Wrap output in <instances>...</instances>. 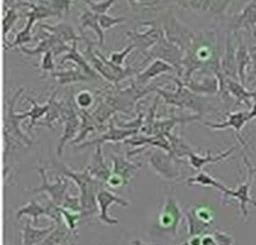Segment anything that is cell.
Instances as JSON below:
<instances>
[{"mask_svg": "<svg viewBox=\"0 0 256 245\" xmlns=\"http://www.w3.org/2000/svg\"><path fill=\"white\" fill-rule=\"evenodd\" d=\"M172 78L176 82V89L174 92L162 89V88L158 86L155 88V92H158V95L164 99L165 104L174 105V106L180 108V109H190L194 112H196V115H199L200 118L205 114H209V112H218L216 108L212 106L206 98L202 96V95L196 94V92H192V90L188 89L182 78Z\"/></svg>", "mask_w": 256, "mask_h": 245, "instance_id": "obj_3", "label": "cell"}, {"mask_svg": "<svg viewBox=\"0 0 256 245\" xmlns=\"http://www.w3.org/2000/svg\"><path fill=\"white\" fill-rule=\"evenodd\" d=\"M256 25V0H252L246 6L242 9L240 14L234 15L229 22V28L228 29L234 30V32H240L245 29L248 32L252 29Z\"/></svg>", "mask_w": 256, "mask_h": 245, "instance_id": "obj_21", "label": "cell"}, {"mask_svg": "<svg viewBox=\"0 0 256 245\" xmlns=\"http://www.w3.org/2000/svg\"><path fill=\"white\" fill-rule=\"evenodd\" d=\"M166 72H176V70L174 69V66H172L170 64H168L166 62H162V60L155 59L152 60V64L144 69L142 72H139L135 75L134 82L138 85H142L145 86L150 80H152L154 78L159 76V75L166 74Z\"/></svg>", "mask_w": 256, "mask_h": 245, "instance_id": "obj_23", "label": "cell"}, {"mask_svg": "<svg viewBox=\"0 0 256 245\" xmlns=\"http://www.w3.org/2000/svg\"><path fill=\"white\" fill-rule=\"evenodd\" d=\"M55 122H62V102H58V100L54 99L52 100L49 112L45 115L44 120H42V122H38V125L52 129Z\"/></svg>", "mask_w": 256, "mask_h": 245, "instance_id": "obj_41", "label": "cell"}, {"mask_svg": "<svg viewBox=\"0 0 256 245\" xmlns=\"http://www.w3.org/2000/svg\"><path fill=\"white\" fill-rule=\"evenodd\" d=\"M162 0H129V4L132 9H136V8L148 6V5H154L159 4Z\"/></svg>", "mask_w": 256, "mask_h": 245, "instance_id": "obj_54", "label": "cell"}, {"mask_svg": "<svg viewBox=\"0 0 256 245\" xmlns=\"http://www.w3.org/2000/svg\"><path fill=\"white\" fill-rule=\"evenodd\" d=\"M142 165L139 162H132L124 155H112V174L122 178L126 185L132 182L134 175L142 169Z\"/></svg>", "mask_w": 256, "mask_h": 245, "instance_id": "obj_20", "label": "cell"}, {"mask_svg": "<svg viewBox=\"0 0 256 245\" xmlns=\"http://www.w3.org/2000/svg\"><path fill=\"white\" fill-rule=\"evenodd\" d=\"M96 202H98V206H99V220L102 222L106 225H116L119 224V219H114L109 215L108 210L112 205L114 204H119L122 206L128 208L130 205V202L128 200L122 199V198L118 196L116 194L112 192V190L106 189V188H102L98 192L96 195Z\"/></svg>", "mask_w": 256, "mask_h": 245, "instance_id": "obj_15", "label": "cell"}, {"mask_svg": "<svg viewBox=\"0 0 256 245\" xmlns=\"http://www.w3.org/2000/svg\"><path fill=\"white\" fill-rule=\"evenodd\" d=\"M74 100L75 105H76L79 110H88L89 108L92 106V104H94L95 102L94 95H92L89 90H82V92H80L79 94L74 98Z\"/></svg>", "mask_w": 256, "mask_h": 245, "instance_id": "obj_45", "label": "cell"}, {"mask_svg": "<svg viewBox=\"0 0 256 245\" xmlns=\"http://www.w3.org/2000/svg\"><path fill=\"white\" fill-rule=\"evenodd\" d=\"M225 52V42H222L219 30H202L195 32L192 44L184 52L182 82L192 79L195 72L214 74L220 84L219 94L228 100L226 78L222 69V59Z\"/></svg>", "mask_w": 256, "mask_h": 245, "instance_id": "obj_1", "label": "cell"}, {"mask_svg": "<svg viewBox=\"0 0 256 245\" xmlns=\"http://www.w3.org/2000/svg\"><path fill=\"white\" fill-rule=\"evenodd\" d=\"M89 28L92 29L95 34L98 35V42L96 44L99 46H104V30L102 29L99 22V15L95 14L92 10H84L82 14L79 18V30H80V36H85L84 30Z\"/></svg>", "mask_w": 256, "mask_h": 245, "instance_id": "obj_31", "label": "cell"}, {"mask_svg": "<svg viewBox=\"0 0 256 245\" xmlns=\"http://www.w3.org/2000/svg\"><path fill=\"white\" fill-rule=\"evenodd\" d=\"M235 150H236V146H232L218 155L212 154V152H208L206 155H199L195 152H192L188 155V162H189V164L192 165L195 170L200 172V170L204 166H206V165L216 164V162H222V160L228 159Z\"/></svg>", "mask_w": 256, "mask_h": 245, "instance_id": "obj_25", "label": "cell"}, {"mask_svg": "<svg viewBox=\"0 0 256 245\" xmlns=\"http://www.w3.org/2000/svg\"><path fill=\"white\" fill-rule=\"evenodd\" d=\"M186 184L189 185V186H192V185H200V186H212V188H214V189L219 190V192L222 194V202H224V204L228 202V199L230 198V192H232V189H230V188H228L226 185L222 184V182H218L216 179H214L212 175L208 174V172H204V170H200V172H198L196 175H194V176L188 178Z\"/></svg>", "mask_w": 256, "mask_h": 245, "instance_id": "obj_26", "label": "cell"}, {"mask_svg": "<svg viewBox=\"0 0 256 245\" xmlns=\"http://www.w3.org/2000/svg\"><path fill=\"white\" fill-rule=\"evenodd\" d=\"M236 34V64H238V76L242 85H246V70L252 64V55L248 49L245 40L242 38V32H235Z\"/></svg>", "mask_w": 256, "mask_h": 245, "instance_id": "obj_24", "label": "cell"}, {"mask_svg": "<svg viewBox=\"0 0 256 245\" xmlns=\"http://www.w3.org/2000/svg\"><path fill=\"white\" fill-rule=\"evenodd\" d=\"M182 212L179 202L174 196V194L170 192L165 198V202L162 204V210H160L159 216H158V230L165 232V234L176 235L180 224H182Z\"/></svg>", "mask_w": 256, "mask_h": 245, "instance_id": "obj_11", "label": "cell"}, {"mask_svg": "<svg viewBox=\"0 0 256 245\" xmlns=\"http://www.w3.org/2000/svg\"><path fill=\"white\" fill-rule=\"evenodd\" d=\"M54 172L55 174H60L69 178L79 188V195L82 205V220H88L94 216L99 212V206H98L96 202L98 192L106 186V184L92 176L86 169H84L82 172H75V170H72L66 165L59 162H54Z\"/></svg>", "mask_w": 256, "mask_h": 245, "instance_id": "obj_2", "label": "cell"}, {"mask_svg": "<svg viewBox=\"0 0 256 245\" xmlns=\"http://www.w3.org/2000/svg\"><path fill=\"white\" fill-rule=\"evenodd\" d=\"M236 34L234 30H226L225 34V52L222 59V69L225 78L238 80V64H236Z\"/></svg>", "mask_w": 256, "mask_h": 245, "instance_id": "obj_17", "label": "cell"}, {"mask_svg": "<svg viewBox=\"0 0 256 245\" xmlns=\"http://www.w3.org/2000/svg\"><path fill=\"white\" fill-rule=\"evenodd\" d=\"M166 139L169 140L172 154L176 155V156L180 158V159H182V158H188V155L192 152L190 145L185 142L184 138H182V135H176L170 132V134L166 135Z\"/></svg>", "mask_w": 256, "mask_h": 245, "instance_id": "obj_40", "label": "cell"}, {"mask_svg": "<svg viewBox=\"0 0 256 245\" xmlns=\"http://www.w3.org/2000/svg\"><path fill=\"white\" fill-rule=\"evenodd\" d=\"M212 232L219 245H234V238L228 232H218V230H212Z\"/></svg>", "mask_w": 256, "mask_h": 245, "instance_id": "obj_52", "label": "cell"}, {"mask_svg": "<svg viewBox=\"0 0 256 245\" xmlns=\"http://www.w3.org/2000/svg\"><path fill=\"white\" fill-rule=\"evenodd\" d=\"M18 19H19V14L15 12L14 8H12V9H10L9 12L5 14L4 22H2V26H4V38H6L8 32H9V30L12 29V26L14 25V22H16Z\"/></svg>", "mask_w": 256, "mask_h": 245, "instance_id": "obj_51", "label": "cell"}, {"mask_svg": "<svg viewBox=\"0 0 256 245\" xmlns=\"http://www.w3.org/2000/svg\"><path fill=\"white\" fill-rule=\"evenodd\" d=\"M85 44H86V49H85L84 56L85 59L89 62V64L92 65V69L102 78V79L106 80L110 84L118 85L122 80L128 79V78H132L134 75H136L138 70H135L134 68H122L119 65L114 64L110 59H108L106 56L102 54L99 52H95L94 45H98L96 42H92L90 39L85 40Z\"/></svg>", "mask_w": 256, "mask_h": 245, "instance_id": "obj_4", "label": "cell"}, {"mask_svg": "<svg viewBox=\"0 0 256 245\" xmlns=\"http://www.w3.org/2000/svg\"><path fill=\"white\" fill-rule=\"evenodd\" d=\"M252 92H254V99H256V89L252 90Z\"/></svg>", "mask_w": 256, "mask_h": 245, "instance_id": "obj_62", "label": "cell"}, {"mask_svg": "<svg viewBox=\"0 0 256 245\" xmlns=\"http://www.w3.org/2000/svg\"><path fill=\"white\" fill-rule=\"evenodd\" d=\"M115 112H116V110H115L114 108L106 102V100L102 99V102H99L96 109H95L92 114V116L95 118V120H96L99 124L102 125L104 122H106L108 120H112V116L115 114Z\"/></svg>", "mask_w": 256, "mask_h": 245, "instance_id": "obj_42", "label": "cell"}, {"mask_svg": "<svg viewBox=\"0 0 256 245\" xmlns=\"http://www.w3.org/2000/svg\"><path fill=\"white\" fill-rule=\"evenodd\" d=\"M249 119L250 120L256 119V99H254V102H252V110H250V112H249Z\"/></svg>", "mask_w": 256, "mask_h": 245, "instance_id": "obj_58", "label": "cell"}, {"mask_svg": "<svg viewBox=\"0 0 256 245\" xmlns=\"http://www.w3.org/2000/svg\"><path fill=\"white\" fill-rule=\"evenodd\" d=\"M202 245H219L218 244L216 239L212 235V232H208V234L202 235Z\"/></svg>", "mask_w": 256, "mask_h": 245, "instance_id": "obj_55", "label": "cell"}, {"mask_svg": "<svg viewBox=\"0 0 256 245\" xmlns=\"http://www.w3.org/2000/svg\"><path fill=\"white\" fill-rule=\"evenodd\" d=\"M70 49H72V46H69L66 42H64L62 40H60L59 38H56L55 35L52 34L48 35L45 39H42L34 49H29V48L26 46L19 48L20 52H24V54L26 55H30V56H35V55L40 54L44 55L45 52H52L55 56H58V55L62 54V52H70Z\"/></svg>", "mask_w": 256, "mask_h": 245, "instance_id": "obj_18", "label": "cell"}, {"mask_svg": "<svg viewBox=\"0 0 256 245\" xmlns=\"http://www.w3.org/2000/svg\"><path fill=\"white\" fill-rule=\"evenodd\" d=\"M142 25H148L149 29L144 32H138L134 30H128L125 32L130 44L134 45L135 49L139 50L142 55L146 54L162 36V26L159 25L158 20H152V22H145Z\"/></svg>", "mask_w": 256, "mask_h": 245, "instance_id": "obj_14", "label": "cell"}, {"mask_svg": "<svg viewBox=\"0 0 256 245\" xmlns=\"http://www.w3.org/2000/svg\"><path fill=\"white\" fill-rule=\"evenodd\" d=\"M64 209L69 210V212H80L82 214V199H80V195H72L68 192L65 195L64 202L62 205Z\"/></svg>", "mask_w": 256, "mask_h": 245, "instance_id": "obj_46", "label": "cell"}, {"mask_svg": "<svg viewBox=\"0 0 256 245\" xmlns=\"http://www.w3.org/2000/svg\"><path fill=\"white\" fill-rule=\"evenodd\" d=\"M106 186L112 188V189H119V188L126 186V182H125L124 180L122 179V178L118 176V175L112 174V175H110L109 179H108Z\"/></svg>", "mask_w": 256, "mask_h": 245, "instance_id": "obj_53", "label": "cell"}, {"mask_svg": "<svg viewBox=\"0 0 256 245\" xmlns=\"http://www.w3.org/2000/svg\"><path fill=\"white\" fill-rule=\"evenodd\" d=\"M250 55H252L250 72H252V76H254L256 79V48H252V49H250Z\"/></svg>", "mask_w": 256, "mask_h": 245, "instance_id": "obj_56", "label": "cell"}, {"mask_svg": "<svg viewBox=\"0 0 256 245\" xmlns=\"http://www.w3.org/2000/svg\"><path fill=\"white\" fill-rule=\"evenodd\" d=\"M55 222H52L50 226L46 228H35L32 222L28 220L22 226V245H39L40 242H44L46 239L48 235L55 229Z\"/></svg>", "mask_w": 256, "mask_h": 245, "instance_id": "obj_30", "label": "cell"}, {"mask_svg": "<svg viewBox=\"0 0 256 245\" xmlns=\"http://www.w3.org/2000/svg\"><path fill=\"white\" fill-rule=\"evenodd\" d=\"M30 216L32 220V225H38V220H39L40 216H45L46 215V206L45 205L39 204L36 200H30L28 204H25L24 206L19 208L16 210V214H15V218L16 220L22 219V216Z\"/></svg>", "mask_w": 256, "mask_h": 245, "instance_id": "obj_38", "label": "cell"}, {"mask_svg": "<svg viewBox=\"0 0 256 245\" xmlns=\"http://www.w3.org/2000/svg\"><path fill=\"white\" fill-rule=\"evenodd\" d=\"M54 79L60 85H66V84H76V82H92V78L89 75L85 74L80 68H75V69H68V70H59V72H50Z\"/></svg>", "mask_w": 256, "mask_h": 245, "instance_id": "obj_32", "label": "cell"}, {"mask_svg": "<svg viewBox=\"0 0 256 245\" xmlns=\"http://www.w3.org/2000/svg\"><path fill=\"white\" fill-rule=\"evenodd\" d=\"M156 20L160 26H162L166 39L172 42V44L176 45V46H179L185 52V50L189 48L192 39H194L195 32H192L190 28H188L186 25L180 22L179 18L174 14L172 8L165 10Z\"/></svg>", "mask_w": 256, "mask_h": 245, "instance_id": "obj_6", "label": "cell"}, {"mask_svg": "<svg viewBox=\"0 0 256 245\" xmlns=\"http://www.w3.org/2000/svg\"><path fill=\"white\" fill-rule=\"evenodd\" d=\"M126 22V18L125 16H120V18H114V16H109L108 14H102L99 15V22L100 26H102V30H108L114 28L115 25L122 24V22Z\"/></svg>", "mask_w": 256, "mask_h": 245, "instance_id": "obj_49", "label": "cell"}, {"mask_svg": "<svg viewBox=\"0 0 256 245\" xmlns=\"http://www.w3.org/2000/svg\"><path fill=\"white\" fill-rule=\"evenodd\" d=\"M180 158L172 152H168L165 150L155 148L149 154V165L152 169L169 182H178L182 179V165Z\"/></svg>", "mask_w": 256, "mask_h": 245, "instance_id": "obj_8", "label": "cell"}, {"mask_svg": "<svg viewBox=\"0 0 256 245\" xmlns=\"http://www.w3.org/2000/svg\"><path fill=\"white\" fill-rule=\"evenodd\" d=\"M40 29L45 30L46 32H50L52 35H55L62 40L64 42H85L88 39L86 36H79L75 32L74 28L68 22H58L56 25H46L42 24Z\"/></svg>", "mask_w": 256, "mask_h": 245, "instance_id": "obj_28", "label": "cell"}, {"mask_svg": "<svg viewBox=\"0 0 256 245\" xmlns=\"http://www.w3.org/2000/svg\"><path fill=\"white\" fill-rule=\"evenodd\" d=\"M194 212L196 214V216L199 218L202 222H206L209 225H214L215 220V212L208 205H194Z\"/></svg>", "mask_w": 256, "mask_h": 245, "instance_id": "obj_44", "label": "cell"}, {"mask_svg": "<svg viewBox=\"0 0 256 245\" xmlns=\"http://www.w3.org/2000/svg\"><path fill=\"white\" fill-rule=\"evenodd\" d=\"M38 172L42 178V182H40L39 186H35L32 190V194H42V192H45V194L49 195L50 200L52 202L62 206V202H64L65 195L68 194V189H69V178L56 174L55 182H49L46 170L44 168H38Z\"/></svg>", "mask_w": 256, "mask_h": 245, "instance_id": "obj_13", "label": "cell"}, {"mask_svg": "<svg viewBox=\"0 0 256 245\" xmlns=\"http://www.w3.org/2000/svg\"><path fill=\"white\" fill-rule=\"evenodd\" d=\"M109 124V130H106L105 132H102L99 138L92 140V142H84V144L78 145L76 149H84L88 146H102L106 142H126L129 138L138 135V132L140 130L136 129H122V128H118L115 125L114 119L110 120Z\"/></svg>", "mask_w": 256, "mask_h": 245, "instance_id": "obj_16", "label": "cell"}, {"mask_svg": "<svg viewBox=\"0 0 256 245\" xmlns=\"http://www.w3.org/2000/svg\"><path fill=\"white\" fill-rule=\"evenodd\" d=\"M62 122L64 124V130H62V135L59 139V144L56 148V154L59 158L62 156V152H64L66 142H72L78 136L80 124H82V118L78 112L72 94H70L68 99L62 102Z\"/></svg>", "mask_w": 256, "mask_h": 245, "instance_id": "obj_7", "label": "cell"}, {"mask_svg": "<svg viewBox=\"0 0 256 245\" xmlns=\"http://www.w3.org/2000/svg\"><path fill=\"white\" fill-rule=\"evenodd\" d=\"M202 235H195V236H190L189 245H202Z\"/></svg>", "mask_w": 256, "mask_h": 245, "instance_id": "obj_57", "label": "cell"}, {"mask_svg": "<svg viewBox=\"0 0 256 245\" xmlns=\"http://www.w3.org/2000/svg\"><path fill=\"white\" fill-rule=\"evenodd\" d=\"M80 118H82V124H80V130L78 136L72 140V144H80L82 140L86 138V135L89 132H100L102 129H104L102 124L95 120V118L92 116V114H90L88 110H79Z\"/></svg>", "mask_w": 256, "mask_h": 245, "instance_id": "obj_33", "label": "cell"}, {"mask_svg": "<svg viewBox=\"0 0 256 245\" xmlns=\"http://www.w3.org/2000/svg\"><path fill=\"white\" fill-rule=\"evenodd\" d=\"M254 85H255V86H256V82H255V84H254Z\"/></svg>", "mask_w": 256, "mask_h": 245, "instance_id": "obj_64", "label": "cell"}, {"mask_svg": "<svg viewBox=\"0 0 256 245\" xmlns=\"http://www.w3.org/2000/svg\"><path fill=\"white\" fill-rule=\"evenodd\" d=\"M56 94H58V90H54L52 94V96L49 98V100H48V102L42 105L38 104L36 100H34L32 98L26 96V100L28 102H32V109L28 110L26 112L28 115H29V118H30V124L28 125V130H32L35 125H38V120H40L42 116H45V115H46V112H49L50 106H52V100L56 98Z\"/></svg>", "mask_w": 256, "mask_h": 245, "instance_id": "obj_36", "label": "cell"}, {"mask_svg": "<svg viewBox=\"0 0 256 245\" xmlns=\"http://www.w3.org/2000/svg\"><path fill=\"white\" fill-rule=\"evenodd\" d=\"M155 60L159 59L162 62H166L168 64H170L172 66H174V69L176 70L178 76H182V60H184V52L180 49L179 46H176L175 44H172V42L166 39L164 32L162 29V36H160L159 42L149 50V52L145 54V60Z\"/></svg>", "mask_w": 256, "mask_h": 245, "instance_id": "obj_10", "label": "cell"}, {"mask_svg": "<svg viewBox=\"0 0 256 245\" xmlns=\"http://www.w3.org/2000/svg\"><path fill=\"white\" fill-rule=\"evenodd\" d=\"M226 90L232 96L235 98L239 104H245L246 106H252V104L250 102V100H254V92H250L245 88V85H242V82H239L235 79H230L226 78Z\"/></svg>", "mask_w": 256, "mask_h": 245, "instance_id": "obj_34", "label": "cell"}, {"mask_svg": "<svg viewBox=\"0 0 256 245\" xmlns=\"http://www.w3.org/2000/svg\"><path fill=\"white\" fill-rule=\"evenodd\" d=\"M248 152L249 149H242V160L246 166L248 176L242 184H240L236 189H232L230 192V198L232 199L238 200L240 206V212L242 214V219L246 220L249 216V210H248V205H252L256 206V200L252 198V186L254 182V178L256 174V168L250 162L249 156H248Z\"/></svg>", "mask_w": 256, "mask_h": 245, "instance_id": "obj_12", "label": "cell"}, {"mask_svg": "<svg viewBox=\"0 0 256 245\" xmlns=\"http://www.w3.org/2000/svg\"><path fill=\"white\" fill-rule=\"evenodd\" d=\"M55 229L50 232L46 236V239L42 242H40L39 245H59L62 244V242H72V239H78V235L75 234L72 230H70L68 228V225L64 222L62 224H55Z\"/></svg>", "mask_w": 256, "mask_h": 245, "instance_id": "obj_35", "label": "cell"}, {"mask_svg": "<svg viewBox=\"0 0 256 245\" xmlns=\"http://www.w3.org/2000/svg\"><path fill=\"white\" fill-rule=\"evenodd\" d=\"M250 122L249 119V112H235L232 114L228 115V119L222 122H202V125L206 128L214 130H225V129H232L235 130V135L236 136H242L240 132L242 128L246 125V122Z\"/></svg>", "mask_w": 256, "mask_h": 245, "instance_id": "obj_22", "label": "cell"}, {"mask_svg": "<svg viewBox=\"0 0 256 245\" xmlns=\"http://www.w3.org/2000/svg\"><path fill=\"white\" fill-rule=\"evenodd\" d=\"M252 35H254V38H255V40H256V32H252Z\"/></svg>", "mask_w": 256, "mask_h": 245, "instance_id": "obj_63", "label": "cell"}, {"mask_svg": "<svg viewBox=\"0 0 256 245\" xmlns=\"http://www.w3.org/2000/svg\"><path fill=\"white\" fill-rule=\"evenodd\" d=\"M69 242H62V244H59V245H70V244H69Z\"/></svg>", "mask_w": 256, "mask_h": 245, "instance_id": "obj_60", "label": "cell"}, {"mask_svg": "<svg viewBox=\"0 0 256 245\" xmlns=\"http://www.w3.org/2000/svg\"><path fill=\"white\" fill-rule=\"evenodd\" d=\"M234 0H174L179 9L188 10L194 14L209 16L212 19H222L228 14Z\"/></svg>", "mask_w": 256, "mask_h": 245, "instance_id": "obj_9", "label": "cell"}, {"mask_svg": "<svg viewBox=\"0 0 256 245\" xmlns=\"http://www.w3.org/2000/svg\"><path fill=\"white\" fill-rule=\"evenodd\" d=\"M182 245H189V242H188V240H186V242H182Z\"/></svg>", "mask_w": 256, "mask_h": 245, "instance_id": "obj_61", "label": "cell"}, {"mask_svg": "<svg viewBox=\"0 0 256 245\" xmlns=\"http://www.w3.org/2000/svg\"><path fill=\"white\" fill-rule=\"evenodd\" d=\"M24 88H19L16 92L12 94V98L5 100V109H4V139L6 142V145L10 142H14L19 145H26L32 146V140L28 136L25 132L20 129V122L29 118L26 112H22V114H15V102L18 98L24 92Z\"/></svg>", "mask_w": 256, "mask_h": 245, "instance_id": "obj_5", "label": "cell"}, {"mask_svg": "<svg viewBox=\"0 0 256 245\" xmlns=\"http://www.w3.org/2000/svg\"><path fill=\"white\" fill-rule=\"evenodd\" d=\"M28 16H29V20H28V22H26V25L24 26V29H22V32L16 35V38H15V40L12 42V44H5V46H4L5 50L14 49V48H16V46H19V48L24 46V44L32 42V26L34 25V22L38 20V16H36V14H35L34 10H32V12H30Z\"/></svg>", "mask_w": 256, "mask_h": 245, "instance_id": "obj_39", "label": "cell"}, {"mask_svg": "<svg viewBox=\"0 0 256 245\" xmlns=\"http://www.w3.org/2000/svg\"><path fill=\"white\" fill-rule=\"evenodd\" d=\"M60 212H62V219H64L65 224L68 225V228H69L70 230H72V232L76 234V226L80 224V222L82 220V214H80V212H69V210L64 209L62 206H60Z\"/></svg>", "mask_w": 256, "mask_h": 245, "instance_id": "obj_43", "label": "cell"}, {"mask_svg": "<svg viewBox=\"0 0 256 245\" xmlns=\"http://www.w3.org/2000/svg\"><path fill=\"white\" fill-rule=\"evenodd\" d=\"M188 222V234L189 236H195V235H205L208 232H212V225L206 224V222H202L199 218L196 216L194 212V208H189L185 212Z\"/></svg>", "mask_w": 256, "mask_h": 245, "instance_id": "obj_37", "label": "cell"}, {"mask_svg": "<svg viewBox=\"0 0 256 245\" xmlns=\"http://www.w3.org/2000/svg\"><path fill=\"white\" fill-rule=\"evenodd\" d=\"M54 52H48L42 55V62L39 65V69L42 72V76L48 74V72H55V62H54Z\"/></svg>", "mask_w": 256, "mask_h": 245, "instance_id": "obj_48", "label": "cell"}, {"mask_svg": "<svg viewBox=\"0 0 256 245\" xmlns=\"http://www.w3.org/2000/svg\"><path fill=\"white\" fill-rule=\"evenodd\" d=\"M85 169L95 176L96 179L102 180L106 184L108 179L112 175V169L108 166L106 162L104 159V155H102V146H95V152L92 156L89 165H88Z\"/></svg>", "mask_w": 256, "mask_h": 245, "instance_id": "obj_27", "label": "cell"}, {"mask_svg": "<svg viewBox=\"0 0 256 245\" xmlns=\"http://www.w3.org/2000/svg\"><path fill=\"white\" fill-rule=\"evenodd\" d=\"M184 84L188 89L199 95H215L220 90L219 80L214 74H202L200 78L192 76V79L184 82Z\"/></svg>", "mask_w": 256, "mask_h": 245, "instance_id": "obj_19", "label": "cell"}, {"mask_svg": "<svg viewBox=\"0 0 256 245\" xmlns=\"http://www.w3.org/2000/svg\"><path fill=\"white\" fill-rule=\"evenodd\" d=\"M129 245H154V244H150V242H144V240L136 239V240H132V242H130Z\"/></svg>", "mask_w": 256, "mask_h": 245, "instance_id": "obj_59", "label": "cell"}, {"mask_svg": "<svg viewBox=\"0 0 256 245\" xmlns=\"http://www.w3.org/2000/svg\"><path fill=\"white\" fill-rule=\"evenodd\" d=\"M90 8L92 12H94L95 14L102 15V14H106L108 10L112 6V4L115 2V0H104V2H95L92 0H82Z\"/></svg>", "mask_w": 256, "mask_h": 245, "instance_id": "obj_47", "label": "cell"}, {"mask_svg": "<svg viewBox=\"0 0 256 245\" xmlns=\"http://www.w3.org/2000/svg\"><path fill=\"white\" fill-rule=\"evenodd\" d=\"M134 49H135L134 45H132V44L128 45V46L125 48L124 50H122V52H112V54H110V60H112L114 64L119 65V66H122V64H124V62H125V58H126L128 55H129Z\"/></svg>", "mask_w": 256, "mask_h": 245, "instance_id": "obj_50", "label": "cell"}, {"mask_svg": "<svg viewBox=\"0 0 256 245\" xmlns=\"http://www.w3.org/2000/svg\"><path fill=\"white\" fill-rule=\"evenodd\" d=\"M75 62V64H76L78 66H79L80 69L85 72V74L89 75L92 79L96 80L100 78V75L98 74L94 69H92V66L89 64V62L85 59L84 55H82L79 52V50H78V42H72L70 52H65V55H62V56L59 59L60 65H64L65 62Z\"/></svg>", "mask_w": 256, "mask_h": 245, "instance_id": "obj_29", "label": "cell"}]
</instances>
